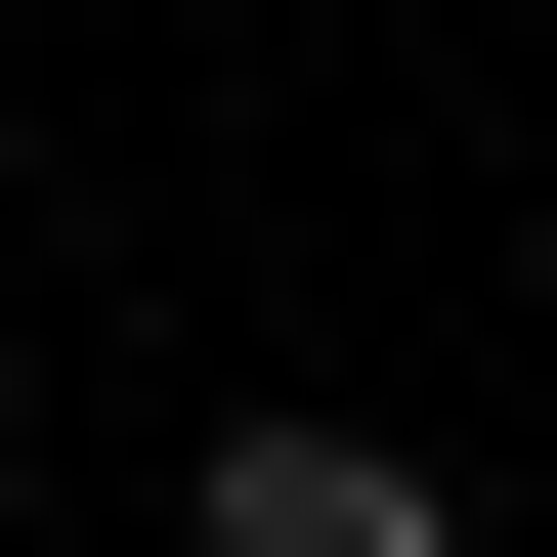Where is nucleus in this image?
Returning <instances> with one entry per match:
<instances>
[{
    "mask_svg": "<svg viewBox=\"0 0 557 557\" xmlns=\"http://www.w3.org/2000/svg\"><path fill=\"white\" fill-rule=\"evenodd\" d=\"M214 557H472L429 429H214Z\"/></svg>",
    "mask_w": 557,
    "mask_h": 557,
    "instance_id": "nucleus-1",
    "label": "nucleus"
}]
</instances>
